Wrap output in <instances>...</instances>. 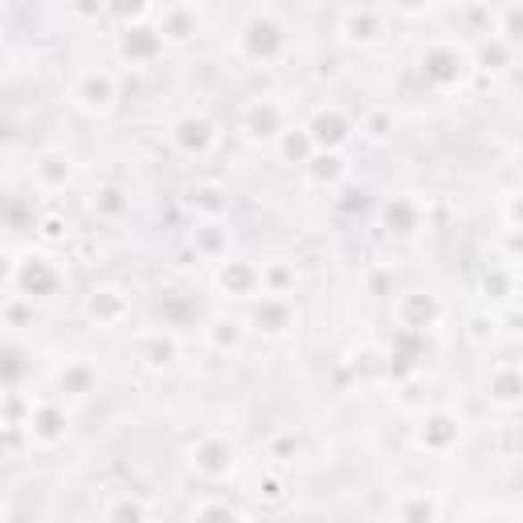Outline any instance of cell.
<instances>
[{
  "mask_svg": "<svg viewBox=\"0 0 523 523\" xmlns=\"http://www.w3.org/2000/svg\"><path fill=\"white\" fill-rule=\"evenodd\" d=\"M193 466L204 478H225L237 466V450L225 442V437H204L201 446L193 450Z\"/></svg>",
  "mask_w": 523,
  "mask_h": 523,
  "instance_id": "7a4b0ae2",
  "label": "cell"
},
{
  "mask_svg": "<svg viewBox=\"0 0 523 523\" xmlns=\"http://www.w3.org/2000/svg\"><path fill=\"white\" fill-rule=\"evenodd\" d=\"M37 176H54V185H62V180H70V160H62V155H46L37 164Z\"/></svg>",
  "mask_w": 523,
  "mask_h": 523,
  "instance_id": "ac0fdd59",
  "label": "cell"
},
{
  "mask_svg": "<svg viewBox=\"0 0 523 523\" xmlns=\"http://www.w3.org/2000/svg\"><path fill=\"white\" fill-rule=\"evenodd\" d=\"M253 323H258V331H266V336H282V331L295 328V307L286 295H262V303L253 307Z\"/></svg>",
  "mask_w": 523,
  "mask_h": 523,
  "instance_id": "3957f363",
  "label": "cell"
},
{
  "mask_svg": "<svg viewBox=\"0 0 523 523\" xmlns=\"http://www.w3.org/2000/svg\"><path fill=\"white\" fill-rule=\"evenodd\" d=\"M397 4H405V9H421V4H429V0H397Z\"/></svg>",
  "mask_w": 523,
  "mask_h": 523,
  "instance_id": "ffe728a7",
  "label": "cell"
},
{
  "mask_svg": "<svg viewBox=\"0 0 523 523\" xmlns=\"http://www.w3.org/2000/svg\"><path fill=\"white\" fill-rule=\"evenodd\" d=\"M282 29L274 25L270 17H253L250 25H245V33H242V46H245V54H250L253 62H274L282 54Z\"/></svg>",
  "mask_w": 523,
  "mask_h": 523,
  "instance_id": "6da1fadb",
  "label": "cell"
},
{
  "mask_svg": "<svg viewBox=\"0 0 523 523\" xmlns=\"http://www.w3.org/2000/svg\"><path fill=\"white\" fill-rule=\"evenodd\" d=\"M450 66H462V54L450 46H437L426 54V62H421V70H426L429 78H437V82H450V78H458L462 70H450Z\"/></svg>",
  "mask_w": 523,
  "mask_h": 523,
  "instance_id": "9c48e42d",
  "label": "cell"
},
{
  "mask_svg": "<svg viewBox=\"0 0 523 523\" xmlns=\"http://www.w3.org/2000/svg\"><path fill=\"white\" fill-rule=\"evenodd\" d=\"M62 426H66V417H62L58 409H49V405H41L29 413V434L46 437V442H54V437L62 434Z\"/></svg>",
  "mask_w": 523,
  "mask_h": 523,
  "instance_id": "7c38bea8",
  "label": "cell"
},
{
  "mask_svg": "<svg viewBox=\"0 0 523 523\" xmlns=\"http://www.w3.org/2000/svg\"><path fill=\"white\" fill-rule=\"evenodd\" d=\"M164 33L172 41L193 37V33H196V17L188 9H180V4H176V9H168V17H164Z\"/></svg>",
  "mask_w": 523,
  "mask_h": 523,
  "instance_id": "5bb4252c",
  "label": "cell"
},
{
  "mask_svg": "<svg viewBox=\"0 0 523 523\" xmlns=\"http://www.w3.org/2000/svg\"><path fill=\"white\" fill-rule=\"evenodd\" d=\"M95 209H98V213H107V217L127 213V196H123V188H98V193H95Z\"/></svg>",
  "mask_w": 523,
  "mask_h": 523,
  "instance_id": "e0dca14e",
  "label": "cell"
},
{
  "mask_svg": "<svg viewBox=\"0 0 523 523\" xmlns=\"http://www.w3.org/2000/svg\"><path fill=\"white\" fill-rule=\"evenodd\" d=\"M344 33H348V41H377L380 17L372 9H352L348 17H344Z\"/></svg>",
  "mask_w": 523,
  "mask_h": 523,
  "instance_id": "30bf717a",
  "label": "cell"
},
{
  "mask_svg": "<svg viewBox=\"0 0 523 523\" xmlns=\"http://www.w3.org/2000/svg\"><path fill=\"white\" fill-rule=\"evenodd\" d=\"M221 282L229 286V291H258V286H262V270L242 266V262H229V266L221 270Z\"/></svg>",
  "mask_w": 523,
  "mask_h": 523,
  "instance_id": "4fadbf2b",
  "label": "cell"
},
{
  "mask_svg": "<svg viewBox=\"0 0 523 523\" xmlns=\"http://www.w3.org/2000/svg\"><path fill=\"white\" fill-rule=\"evenodd\" d=\"M78 103L90 111H107L111 107V98H115V82H111L107 74H87L82 82H78Z\"/></svg>",
  "mask_w": 523,
  "mask_h": 523,
  "instance_id": "8992f818",
  "label": "cell"
},
{
  "mask_svg": "<svg viewBox=\"0 0 523 523\" xmlns=\"http://www.w3.org/2000/svg\"><path fill=\"white\" fill-rule=\"evenodd\" d=\"M454 437H458V426H454V417H446V413H434L426 426L417 429V442L429 450H446V442H454Z\"/></svg>",
  "mask_w": 523,
  "mask_h": 523,
  "instance_id": "ba28073f",
  "label": "cell"
},
{
  "mask_svg": "<svg viewBox=\"0 0 523 523\" xmlns=\"http://www.w3.org/2000/svg\"><path fill=\"white\" fill-rule=\"evenodd\" d=\"M491 397L511 405V401L523 397V369H499L491 377Z\"/></svg>",
  "mask_w": 523,
  "mask_h": 523,
  "instance_id": "8fae6325",
  "label": "cell"
},
{
  "mask_svg": "<svg viewBox=\"0 0 523 523\" xmlns=\"http://www.w3.org/2000/svg\"><path fill=\"white\" fill-rule=\"evenodd\" d=\"M213 139H217L213 123H209V119H201V115H188V119H180V123H176V144L185 147L188 155L209 152V144H213Z\"/></svg>",
  "mask_w": 523,
  "mask_h": 523,
  "instance_id": "5b68a950",
  "label": "cell"
},
{
  "mask_svg": "<svg viewBox=\"0 0 523 523\" xmlns=\"http://www.w3.org/2000/svg\"><path fill=\"white\" fill-rule=\"evenodd\" d=\"M311 164V176L315 180H336V176H344V160H339L336 152H320L315 160H307Z\"/></svg>",
  "mask_w": 523,
  "mask_h": 523,
  "instance_id": "2e32d148",
  "label": "cell"
},
{
  "mask_svg": "<svg viewBox=\"0 0 523 523\" xmlns=\"http://www.w3.org/2000/svg\"><path fill=\"white\" fill-rule=\"evenodd\" d=\"M311 139H315V147L320 152H336V147H344L348 144V136H352V123L339 111H320V115L311 119Z\"/></svg>",
  "mask_w": 523,
  "mask_h": 523,
  "instance_id": "277c9868",
  "label": "cell"
},
{
  "mask_svg": "<svg viewBox=\"0 0 523 523\" xmlns=\"http://www.w3.org/2000/svg\"><path fill=\"white\" fill-rule=\"evenodd\" d=\"M90 388H95V372H90L87 364H74V369L62 372V393H70V397H87Z\"/></svg>",
  "mask_w": 523,
  "mask_h": 523,
  "instance_id": "9a60e30c",
  "label": "cell"
},
{
  "mask_svg": "<svg viewBox=\"0 0 523 523\" xmlns=\"http://www.w3.org/2000/svg\"><path fill=\"white\" fill-rule=\"evenodd\" d=\"M245 131L250 136H266V139H278L282 136V115L274 103H253L245 111Z\"/></svg>",
  "mask_w": 523,
  "mask_h": 523,
  "instance_id": "52a82bcc",
  "label": "cell"
},
{
  "mask_svg": "<svg viewBox=\"0 0 523 523\" xmlns=\"http://www.w3.org/2000/svg\"><path fill=\"white\" fill-rule=\"evenodd\" d=\"M503 41L507 46H519L523 41V9H511L503 21Z\"/></svg>",
  "mask_w": 523,
  "mask_h": 523,
  "instance_id": "d6986e66",
  "label": "cell"
}]
</instances>
